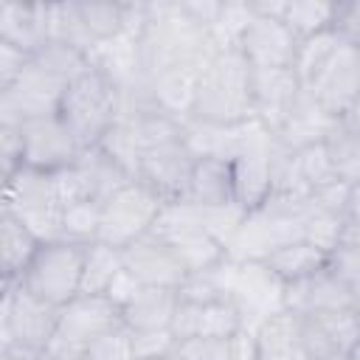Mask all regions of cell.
Segmentation results:
<instances>
[{
    "mask_svg": "<svg viewBox=\"0 0 360 360\" xmlns=\"http://www.w3.org/2000/svg\"><path fill=\"white\" fill-rule=\"evenodd\" d=\"M281 307L295 315L309 312H338V309H360V290L349 287L338 276H332L326 267H318L315 273L284 284L281 290Z\"/></svg>",
    "mask_w": 360,
    "mask_h": 360,
    "instance_id": "cell-14",
    "label": "cell"
},
{
    "mask_svg": "<svg viewBox=\"0 0 360 360\" xmlns=\"http://www.w3.org/2000/svg\"><path fill=\"white\" fill-rule=\"evenodd\" d=\"M304 90L332 121L360 112V48L340 45Z\"/></svg>",
    "mask_w": 360,
    "mask_h": 360,
    "instance_id": "cell-8",
    "label": "cell"
},
{
    "mask_svg": "<svg viewBox=\"0 0 360 360\" xmlns=\"http://www.w3.org/2000/svg\"><path fill=\"white\" fill-rule=\"evenodd\" d=\"M200 323H202V304H191V301L177 298V307H174L172 321H169V332H172L174 343L186 340V338H197Z\"/></svg>",
    "mask_w": 360,
    "mask_h": 360,
    "instance_id": "cell-44",
    "label": "cell"
},
{
    "mask_svg": "<svg viewBox=\"0 0 360 360\" xmlns=\"http://www.w3.org/2000/svg\"><path fill=\"white\" fill-rule=\"evenodd\" d=\"M143 8L146 20L135 34V56L146 79L169 70L200 73L222 51L214 34L183 11L180 0L143 3Z\"/></svg>",
    "mask_w": 360,
    "mask_h": 360,
    "instance_id": "cell-1",
    "label": "cell"
},
{
    "mask_svg": "<svg viewBox=\"0 0 360 360\" xmlns=\"http://www.w3.org/2000/svg\"><path fill=\"white\" fill-rule=\"evenodd\" d=\"M174 360H231V338H186L177 340L172 349Z\"/></svg>",
    "mask_w": 360,
    "mask_h": 360,
    "instance_id": "cell-40",
    "label": "cell"
},
{
    "mask_svg": "<svg viewBox=\"0 0 360 360\" xmlns=\"http://www.w3.org/2000/svg\"><path fill=\"white\" fill-rule=\"evenodd\" d=\"M0 163H8V166L17 163V135L8 132L3 124H0Z\"/></svg>",
    "mask_w": 360,
    "mask_h": 360,
    "instance_id": "cell-49",
    "label": "cell"
},
{
    "mask_svg": "<svg viewBox=\"0 0 360 360\" xmlns=\"http://www.w3.org/2000/svg\"><path fill=\"white\" fill-rule=\"evenodd\" d=\"M132 338V354L135 360H155V357H169L174 349V338L169 329H143V332H129Z\"/></svg>",
    "mask_w": 360,
    "mask_h": 360,
    "instance_id": "cell-43",
    "label": "cell"
},
{
    "mask_svg": "<svg viewBox=\"0 0 360 360\" xmlns=\"http://www.w3.org/2000/svg\"><path fill=\"white\" fill-rule=\"evenodd\" d=\"M332 11H335V0H287L281 22L292 31L295 39H304V37L329 31Z\"/></svg>",
    "mask_w": 360,
    "mask_h": 360,
    "instance_id": "cell-34",
    "label": "cell"
},
{
    "mask_svg": "<svg viewBox=\"0 0 360 360\" xmlns=\"http://www.w3.org/2000/svg\"><path fill=\"white\" fill-rule=\"evenodd\" d=\"M0 8H3V0H0Z\"/></svg>",
    "mask_w": 360,
    "mask_h": 360,
    "instance_id": "cell-56",
    "label": "cell"
},
{
    "mask_svg": "<svg viewBox=\"0 0 360 360\" xmlns=\"http://www.w3.org/2000/svg\"><path fill=\"white\" fill-rule=\"evenodd\" d=\"M98 222H101V202H70L62 208V239L90 245L98 236Z\"/></svg>",
    "mask_w": 360,
    "mask_h": 360,
    "instance_id": "cell-36",
    "label": "cell"
},
{
    "mask_svg": "<svg viewBox=\"0 0 360 360\" xmlns=\"http://www.w3.org/2000/svg\"><path fill=\"white\" fill-rule=\"evenodd\" d=\"M84 248L87 245L68 239L39 242L31 262L20 273L17 284L51 307H65L70 298L79 295Z\"/></svg>",
    "mask_w": 360,
    "mask_h": 360,
    "instance_id": "cell-4",
    "label": "cell"
},
{
    "mask_svg": "<svg viewBox=\"0 0 360 360\" xmlns=\"http://www.w3.org/2000/svg\"><path fill=\"white\" fill-rule=\"evenodd\" d=\"M121 267L141 287H172L174 290L180 278L186 276V267L177 259L174 248L152 231L121 248Z\"/></svg>",
    "mask_w": 360,
    "mask_h": 360,
    "instance_id": "cell-15",
    "label": "cell"
},
{
    "mask_svg": "<svg viewBox=\"0 0 360 360\" xmlns=\"http://www.w3.org/2000/svg\"><path fill=\"white\" fill-rule=\"evenodd\" d=\"M79 146L56 115L37 118L17 132V163L56 174L79 158Z\"/></svg>",
    "mask_w": 360,
    "mask_h": 360,
    "instance_id": "cell-11",
    "label": "cell"
},
{
    "mask_svg": "<svg viewBox=\"0 0 360 360\" xmlns=\"http://www.w3.org/2000/svg\"><path fill=\"white\" fill-rule=\"evenodd\" d=\"M295 169H298L301 188L307 194H312V191H318V188H323V186L338 180L335 172H332V163H329V158H326V152L321 146V141L295 149Z\"/></svg>",
    "mask_w": 360,
    "mask_h": 360,
    "instance_id": "cell-37",
    "label": "cell"
},
{
    "mask_svg": "<svg viewBox=\"0 0 360 360\" xmlns=\"http://www.w3.org/2000/svg\"><path fill=\"white\" fill-rule=\"evenodd\" d=\"M79 360H135L132 354V338H129V329L124 323L101 332L98 338H93L82 357Z\"/></svg>",
    "mask_w": 360,
    "mask_h": 360,
    "instance_id": "cell-39",
    "label": "cell"
},
{
    "mask_svg": "<svg viewBox=\"0 0 360 360\" xmlns=\"http://www.w3.org/2000/svg\"><path fill=\"white\" fill-rule=\"evenodd\" d=\"M194 82H197L194 70H169V73L152 76L149 90L160 110H166L177 118H186L191 98H194Z\"/></svg>",
    "mask_w": 360,
    "mask_h": 360,
    "instance_id": "cell-33",
    "label": "cell"
},
{
    "mask_svg": "<svg viewBox=\"0 0 360 360\" xmlns=\"http://www.w3.org/2000/svg\"><path fill=\"white\" fill-rule=\"evenodd\" d=\"M323 267L340 281H346L349 287L360 290V242H338L326 253Z\"/></svg>",
    "mask_w": 360,
    "mask_h": 360,
    "instance_id": "cell-41",
    "label": "cell"
},
{
    "mask_svg": "<svg viewBox=\"0 0 360 360\" xmlns=\"http://www.w3.org/2000/svg\"><path fill=\"white\" fill-rule=\"evenodd\" d=\"M197 208H217V205H236L233 202V180H231V163L222 158H197L186 200Z\"/></svg>",
    "mask_w": 360,
    "mask_h": 360,
    "instance_id": "cell-21",
    "label": "cell"
},
{
    "mask_svg": "<svg viewBox=\"0 0 360 360\" xmlns=\"http://www.w3.org/2000/svg\"><path fill=\"white\" fill-rule=\"evenodd\" d=\"M323 259L326 253L318 250L315 245L304 242V239H295V242H284L278 248H273L264 259H259L273 278H278L281 284H292L309 273H315L318 267H323Z\"/></svg>",
    "mask_w": 360,
    "mask_h": 360,
    "instance_id": "cell-28",
    "label": "cell"
},
{
    "mask_svg": "<svg viewBox=\"0 0 360 360\" xmlns=\"http://www.w3.org/2000/svg\"><path fill=\"white\" fill-rule=\"evenodd\" d=\"M231 360H256L253 352V329L245 326L236 335H231Z\"/></svg>",
    "mask_w": 360,
    "mask_h": 360,
    "instance_id": "cell-48",
    "label": "cell"
},
{
    "mask_svg": "<svg viewBox=\"0 0 360 360\" xmlns=\"http://www.w3.org/2000/svg\"><path fill=\"white\" fill-rule=\"evenodd\" d=\"M281 290L284 284L270 276V270L262 262H233V281H231V298L239 304L245 323L253 329L264 315L284 309L281 307Z\"/></svg>",
    "mask_w": 360,
    "mask_h": 360,
    "instance_id": "cell-18",
    "label": "cell"
},
{
    "mask_svg": "<svg viewBox=\"0 0 360 360\" xmlns=\"http://www.w3.org/2000/svg\"><path fill=\"white\" fill-rule=\"evenodd\" d=\"M0 360H42V357H34V354L11 346V343H0Z\"/></svg>",
    "mask_w": 360,
    "mask_h": 360,
    "instance_id": "cell-51",
    "label": "cell"
},
{
    "mask_svg": "<svg viewBox=\"0 0 360 360\" xmlns=\"http://www.w3.org/2000/svg\"><path fill=\"white\" fill-rule=\"evenodd\" d=\"M298 326L309 360H346L360 352V309L298 315Z\"/></svg>",
    "mask_w": 360,
    "mask_h": 360,
    "instance_id": "cell-9",
    "label": "cell"
},
{
    "mask_svg": "<svg viewBox=\"0 0 360 360\" xmlns=\"http://www.w3.org/2000/svg\"><path fill=\"white\" fill-rule=\"evenodd\" d=\"M59 307L34 298L28 290L14 284L6 301V340L34 357H42L56 332Z\"/></svg>",
    "mask_w": 360,
    "mask_h": 360,
    "instance_id": "cell-10",
    "label": "cell"
},
{
    "mask_svg": "<svg viewBox=\"0 0 360 360\" xmlns=\"http://www.w3.org/2000/svg\"><path fill=\"white\" fill-rule=\"evenodd\" d=\"M0 39L31 56L48 42V3H3Z\"/></svg>",
    "mask_w": 360,
    "mask_h": 360,
    "instance_id": "cell-20",
    "label": "cell"
},
{
    "mask_svg": "<svg viewBox=\"0 0 360 360\" xmlns=\"http://www.w3.org/2000/svg\"><path fill=\"white\" fill-rule=\"evenodd\" d=\"M231 281H233V262L222 259L214 267L205 270H188L180 284L174 287L180 301L191 304H214L222 298H231Z\"/></svg>",
    "mask_w": 360,
    "mask_h": 360,
    "instance_id": "cell-29",
    "label": "cell"
},
{
    "mask_svg": "<svg viewBox=\"0 0 360 360\" xmlns=\"http://www.w3.org/2000/svg\"><path fill=\"white\" fill-rule=\"evenodd\" d=\"M250 65L236 48H222L194 82V98L186 121L208 127H239L253 121Z\"/></svg>",
    "mask_w": 360,
    "mask_h": 360,
    "instance_id": "cell-2",
    "label": "cell"
},
{
    "mask_svg": "<svg viewBox=\"0 0 360 360\" xmlns=\"http://www.w3.org/2000/svg\"><path fill=\"white\" fill-rule=\"evenodd\" d=\"M76 14L96 45H107L129 31V3H76Z\"/></svg>",
    "mask_w": 360,
    "mask_h": 360,
    "instance_id": "cell-31",
    "label": "cell"
},
{
    "mask_svg": "<svg viewBox=\"0 0 360 360\" xmlns=\"http://www.w3.org/2000/svg\"><path fill=\"white\" fill-rule=\"evenodd\" d=\"M8 214L20 219L39 242L62 239V200L56 191V177L14 163L11 169V205Z\"/></svg>",
    "mask_w": 360,
    "mask_h": 360,
    "instance_id": "cell-5",
    "label": "cell"
},
{
    "mask_svg": "<svg viewBox=\"0 0 360 360\" xmlns=\"http://www.w3.org/2000/svg\"><path fill=\"white\" fill-rule=\"evenodd\" d=\"M37 248L39 239L20 219H14L11 214L0 217V276L17 281Z\"/></svg>",
    "mask_w": 360,
    "mask_h": 360,
    "instance_id": "cell-30",
    "label": "cell"
},
{
    "mask_svg": "<svg viewBox=\"0 0 360 360\" xmlns=\"http://www.w3.org/2000/svg\"><path fill=\"white\" fill-rule=\"evenodd\" d=\"M14 290V281L11 278H6V276H0V307H3V301L8 298V292Z\"/></svg>",
    "mask_w": 360,
    "mask_h": 360,
    "instance_id": "cell-52",
    "label": "cell"
},
{
    "mask_svg": "<svg viewBox=\"0 0 360 360\" xmlns=\"http://www.w3.org/2000/svg\"><path fill=\"white\" fill-rule=\"evenodd\" d=\"M138 287H141V284H138V281H135V278L121 267V273L110 281V287H107V292H104V295H107V298L121 309V307L135 295V290H138Z\"/></svg>",
    "mask_w": 360,
    "mask_h": 360,
    "instance_id": "cell-47",
    "label": "cell"
},
{
    "mask_svg": "<svg viewBox=\"0 0 360 360\" xmlns=\"http://www.w3.org/2000/svg\"><path fill=\"white\" fill-rule=\"evenodd\" d=\"M121 323V309L107 295H76L65 307H59L56 332L48 346V357L79 360L84 346L101 332ZM42 354V357H45Z\"/></svg>",
    "mask_w": 360,
    "mask_h": 360,
    "instance_id": "cell-6",
    "label": "cell"
},
{
    "mask_svg": "<svg viewBox=\"0 0 360 360\" xmlns=\"http://www.w3.org/2000/svg\"><path fill=\"white\" fill-rule=\"evenodd\" d=\"M118 273H121V250L110 248L104 242H90L84 248L79 295H104L110 281Z\"/></svg>",
    "mask_w": 360,
    "mask_h": 360,
    "instance_id": "cell-32",
    "label": "cell"
},
{
    "mask_svg": "<svg viewBox=\"0 0 360 360\" xmlns=\"http://www.w3.org/2000/svg\"><path fill=\"white\" fill-rule=\"evenodd\" d=\"M335 121L307 96V90L301 93V98L295 101V107H292V112L284 118V124L273 132V138L278 141V143H284L287 149H301V146H309V143H318L326 132H329V127H332Z\"/></svg>",
    "mask_w": 360,
    "mask_h": 360,
    "instance_id": "cell-26",
    "label": "cell"
},
{
    "mask_svg": "<svg viewBox=\"0 0 360 360\" xmlns=\"http://www.w3.org/2000/svg\"><path fill=\"white\" fill-rule=\"evenodd\" d=\"M11 169L14 166L0 163V217H6L11 205Z\"/></svg>",
    "mask_w": 360,
    "mask_h": 360,
    "instance_id": "cell-50",
    "label": "cell"
},
{
    "mask_svg": "<svg viewBox=\"0 0 360 360\" xmlns=\"http://www.w3.org/2000/svg\"><path fill=\"white\" fill-rule=\"evenodd\" d=\"M174 307L177 292L172 287H138L135 295L121 307V323L129 332L169 329Z\"/></svg>",
    "mask_w": 360,
    "mask_h": 360,
    "instance_id": "cell-23",
    "label": "cell"
},
{
    "mask_svg": "<svg viewBox=\"0 0 360 360\" xmlns=\"http://www.w3.org/2000/svg\"><path fill=\"white\" fill-rule=\"evenodd\" d=\"M160 208H163V200L158 194H152L143 183L129 180L124 188H118L112 197L101 202V222H98L96 242H104L121 250L124 245L152 231Z\"/></svg>",
    "mask_w": 360,
    "mask_h": 360,
    "instance_id": "cell-7",
    "label": "cell"
},
{
    "mask_svg": "<svg viewBox=\"0 0 360 360\" xmlns=\"http://www.w3.org/2000/svg\"><path fill=\"white\" fill-rule=\"evenodd\" d=\"M256 360H309L301 343L298 315L290 309H276L253 326Z\"/></svg>",
    "mask_w": 360,
    "mask_h": 360,
    "instance_id": "cell-19",
    "label": "cell"
},
{
    "mask_svg": "<svg viewBox=\"0 0 360 360\" xmlns=\"http://www.w3.org/2000/svg\"><path fill=\"white\" fill-rule=\"evenodd\" d=\"M28 65L34 70H39L42 76H48L51 82H56L62 90L79 79L87 68H90V56L82 53L79 48L68 45V42H59V39H48L45 45H39L31 56H28Z\"/></svg>",
    "mask_w": 360,
    "mask_h": 360,
    "instance_id": "cell-27",
    "label": "cell"
},
{
    "mask_svg": "<svg viewBox=\"0 0 360 360\" xmlns=\"http://www.w3.org/2000/svg\"><path fill=\"white\" fill-rule=\"evenodd\" d=\"M298 39L281 20L256 17L250 14L248 25L242 28L236 39V51L253 70H276V68H292Z\"/></svg>",
    "mask_w": 360,
    "mask_h": 360,
    "instance_id": "cell-16",
    "label": "cell"
},
{
    "mask_svg": "<svg viewBox=\"0 0 360 360\" xmlns=\"http://www.w3.org/2000/svg\"><path fill=\"white\" fill-rule=\"evenodd\" d=\"M253 70V68H250ZM304 87L295 79L292 68H276V70H253L250 73V104H253V121L262 124L270 135L284 124V118L292 112L295 101L301 98Z\"/></svg>",
    "mask_w": 360,
    "mask_h": 360,
    "instance_id": "cell-17",
    "label": "cell"
},
{
    "mask_svg": "<svg viewBox=\"0 0 360 360\" xmlns=\"http://www.w3.org/2000/svg\"><path fill=\"white\" fill-rule=\"evenodd\" d=\"M118 115H121L118 87L104 70L93 65L62 90L56 104V118L65 124V129L70 132L79 149L96 146L112 129Z\"/></svg>",
    "mask_w": 360,
    "mask_h": 360,
    "instance_id": "cell-3",
    "label": "cell"
},
{
    "mask_svg": "<svg viewBox=\"0 0 360 360\" xmlns=\"http://www.w3.org/2000/svg\"><path fill=\"white\" fill-rule=\"evenodd\" d=\"M321 146L340 183H360V112L335 121L321 138Z\"/></svg>",
    "mask_w": 360,
    "mask_h": 360,
    "instance_id": "cell-22",
    "label": "cell"
},
{
    "mask_svg": "<svg viewBox=\"0 0 360 360\" xmlns=\"http://www.w3.org/2000/svg\"><path fill=\"white\" fill-rule=\"evenodd\" d=\"M180 6H183V11H186L194 22L205 25L208 31L217 25L219 11H222V0H180Z\"/></svg>",
    "mask_w": 360,
    "mask_h": 360,
    "instance_id": "cell-46",
    "label": "cell"
},
{
    "mask_svg": "<svg viewBox=\"0 0 360 360\" xmlns=\"http://www.w3.org/2000/svg\"><path fill=\"white\" fill-rule=\"evenodd\" d=\"M155 360H174V357H172V354H169V357H155Z\"/></svg>",
    "mask_w": 360,
    "mask_h": 360,
    "instance_id": "cell-55",
    "label": "cell"
},
{
    "mask_svg": "<svg viewBox=\"0 0 360 360\" xmlns=\"http://www.w3.org/2000/svg\"><path fill=\"white\" fill-rule=\"evenodd\" d=\"M228 163L233 180V202L242 211L259 208L270 197V132L253 121L242 149Z\"/></svg>",
    "mask_w": 360,
    "mask_h": 360,
    "instance_id": "cell-13",
    "label": "cell"
},
{
    "mask_svg": "<svg viewBox=\"0 0 360 360\" xmlns=\"http://www.w3.org/2000/svg\"><path fill=\"white\" fill-rule=\"evenodd\" d=\"M118 121L129 129L138 152L183 141V135H186V118H177V115H172L160 107H143L138 112L118 115Z\"/></svg>",
    "mask_w": 360,
    "mask_h": 360,
    "instance_id": "cell-24",
    "label": "cell"
},
{
    "mask_svg": "<svg viewBox=\"0 0 360 360\" xmlns=\"http://www.w3.org/2000/svg\"><path fill=\"white\" fill-rule=\"evenodd\" d=\"M343 45L360 48V0H338L332 11V28H329Z\"/></svg>",
    "mask_w": 360,
    "mask_h": 360,
    "instance_id": "cell-42",
    "label": "cell"
},
{
    "mask_svg": "<svg viewBox=\"0 0 360 360\" xmlns=\"http://www.w3.org/2000/svg\"><path fill=\"white\" fill-rule=\"evenodd\" d=\"M340 45H343V42H340L332 31H321V34H312V37L298 39L295 56H292V73H295V79L301 82V87H307V84L321 73V68L332 59V53H335Z\"/></svg>",
    "mask_w": 360,
    "mask_h": 360,
    "instance_id": "cell-35",
    "label": "cell"
},
{
    "mask_svg": "<svg viewBox=\"0 0 360 360\" xmlns=\"http://www.w3.org/2000/svg\"><path fill=\"white\" fill-rule=\"evenodd\" d=\"M245 315L239 309V304L233 298H222L214 304H202V323H200V335L208 338H231L239 329H245Z\"/></svg>",
    "mask_w": 360,
    "mask_h": 360,
    "instance_id": "cell-38",
    "label": "cell"
},
{
    "mask_svg": "<svg viewBox=\"0 0 360 360\" xmlns=\"http://www.w3.org/2000/svg\"><path fill=\"white\" fill-rule=\"evenodd\" d=\"M56 104L59 98L48 96V93H39L22 82H17L14 87L3 90L0 93V124L8 129V132H20L25 124L37 121V118H48V115H56Z\"/></svg>",
    "mask_w": 360,
    "mask_h": 360,
    "instance_id": "cell-25",
    "label": "cell"
},
{
    "mask_svg": "<svg viewBox=\"0 0 360 360\" xmlns=\"http://www.w3.org/2000/svg\"><path fill=\"white\" fill-rule=\"evenodd\" d=\"M194 160L197 155L186 146V141L163 143L141 152L135 166V180L143 183L152 194H158L163 202H183Z\"/></svg>",
    "mask_w": 360,
    "mask_h": 360,
    "instance_id": "cell-12",
    "label": "cell"
},
{
    "mask_svg": "<svg viewBox=\"0 0 360 360\" xmlns=\"http://www.w3.org/2000/svg\"><path fill=\"white\" fill-rule=\"evenodd\" d=\"M346 360H360V352H354V354H349Z\"/></svg>",
    "mask_w": 360,
    "mask_h": 360,
    "instance_id": "cell-53",
    "label": "cell"
},
{
    "mask_svg": "<svg viewBox=\"0 0 360 360\" xmlns=\"http://www.w3.org/2000/svg\"><path fill=\"white\" fill-rule=\"evenodd\" d=\"M42 360H65V357H48V354H45V357H42Z\"/></svg>",
    "mask_w": 360,
    "mask_h": 360,
    "instance_id": "cell-54",
    "label": "cell"
},
{
    "mask_svg": "<svg viewBox=\"0 0 360 360\" xmlns=\"http://www.w3.org/2000/svg\"><path fill=\"white\" fill-rule=\"evenodd\" d=\"M25 65H28V53H22L14 45L0 39V93L20 82Z\"/></svg>",
    "mask_w": 360,
    "mask_h": 360,
    "instance_id": "cell-45",
    "label": "cell"
}]
</instances>
